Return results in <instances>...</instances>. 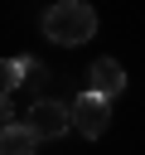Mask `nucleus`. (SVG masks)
<instances>
[{
    "label": "nucleus",
    "mask_w": 145,
    "mask_h": 155,
    "mask_svg": "<svg viewBox=\"0 0 145 155\" xmlns=\"http://www.w3.org/2000/svg\"><path fill=\"white\" fill-rule=\"evenodd\" d=\"M106 126H111V97H102V92H82V97L72 102V131L87 136V140H102Z\"/></svg>",
    "instance_id": "2"
},
{
    "label": "nucleus",
    "mask_w": 145,
    "mask_h": 155,
    "mask_svg": "<svg viewBox=\"0 0 145 155\" xmlns=\"http://www.w3.org/2000/svg\"><path fill=\"white\" fill-rule=\"evenodd\" d=\"M0 73H5V78H0V87H5V97H10V92L24 82V73H29V58H5V63H0Z\"/></svg>",
    "instance_id": "6"
},
{
    "label": "nucleus",
    "mask_w": 145,
    "mask_h": 155,
    "mask_svg": "<svg viewBox=\"0 0 145 155\" xmlns=\"http://www.w3.org/2000/svg\"><path fill=\"white\" fill-rule=\"evenodd\" d=\"M126 87V68L116 63V58H97L92 68H87V92H102V97H116Z\"/></svg>",
    "instance_id": "4"
},
{
    "label": "nucleus",
    "mask_w": 145,
    "mask_h": 155,
    "mask_svg": "<svg viewBox=\"0 0 145 155\" xmlns=\"http://www.w3.org/2000/svg\"><path fill=\"white\" fill-rule=\"evenodd\" d=\"M39 24H44V39H48V44L77 48V44H87V39L97 34V10H92L87 0H53Z\"/></svg>",
    "instance_id": "1"
},
{
    "label": "nucleus",
    "mask_w": 145,
    "mask_h": 155,
    "mask_svg": "<svg viewBox=\"0 0 145 155\" xmlns=\"http://www.w3.org/2000/svg\"><path fill=\"white\" fill-rule=\"evenodd\" d=\"M34 145H39V136H34L24 121H5V131H0V155H34Z\"/></svg>",
    "instance_id": "5"
},
{
    "label": "nucleus",
    "mask_w": 145,
    "mask_h": 155,
    "mask_svg": "<svg viewBox=\"0 0 145 155\" xmlns=\"http://www.w3.org/2000/svg\"><path fill=\"white\" fill-rule=\"evenodd\" d=\"M24 126H29L39 140H58V136H68V126H72V107H68V102H53V97H39V102L29 107V116H24Z\"/></svg>",
    "instance_id": "3"
}]
</instances>
